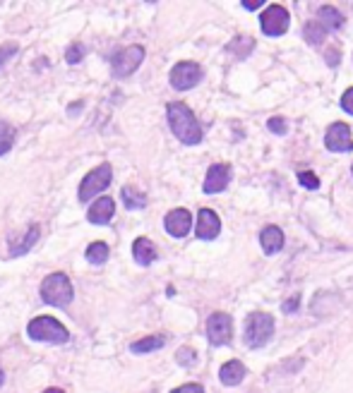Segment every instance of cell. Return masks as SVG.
Returning <instances> with one entry per match:
<instances>
[{"instance_id": "32", "label": "cell", "mask_w": 353, "mask_h": 393, "mask_svg": "<svg viewBox=\"0 0 353 393\" xmlns=\"http://www.w3.org/2000/svg\"><path fill=\"white\" fill-rule=\"evenodd\" d=\"M171 393H205V389H202L200 384H185V386H178V389Z\"/></svg>"}, {"instance_id": "29", "label": "cell", "mask_w": 353, "mask_h": 393, "mask_svg": "<svg viewBox=\"0 0 353 393\" xmlns=\"http://www.w3.org/2000/svg\"><path fill=\"white\" fill-rule=\"evenodd\" d=\"M15 53H17V46L15 43H3V46H0V70L5 68V63H8Z\"/></svg>"}, {"instance_id": "6", "label": "cell", "mask_w": 353, "mask_h": 393, "mask_svg": "<svg viewBox=\"0 0 353 393\" xmlns=\"http://www.w3.org/2000/svg\"><path fill=\"white\" fill-rule=\"evenodd\" d=\"M231 336H233V319L231 314L226 312H214L212 317L207 319V338L212 345H226L231 343Z\"/></svg>"}, {"instance_id": "5", "label": "cell", "mask_w": 353, "mask_h": 393, "mask_svg": "<svg viewBox=\"0 0 353 393\" xmlns=\"http://www.w3.org/2000/svg\"><path fill=\"white\" fill-rule=\"evenodd\" d=\"M111 180H113V170H111L108 163H101V166H96L91 173L84 175V180L80 182V201H89L91 197L101 194L103 189L111 185Z\"/></svg>"}, {"instance_id": "25", "label": "cell", "mask_w": 353, "mask_h": 393, "mask_svg": "<svg viewBox=\"0 0 353 393\" xmlns=\"http://www.w3.org/2000/svg\"><path fill=\"white\" fill-rule=\"evenodd\" d=\"M303 36H305V41L312 43V46H317V43H322L324 41V36H327V29L322 27L319 22H310L308 27L303 29Z\"/></svg>"}, {"instance_id": "20", "label": "cell", "mask_w": 353, "mask_h": 393, "mask_svg": "<svg viewBox=\"0 0 353 393\" xmlns=\"http://www.w3.org/2000/svg\"><path fill=\"white\" fill-rule=\"evenodd\" d=\"M166 345V336H147L142 340H135L133 345H130V350L137 352V355H145V352H154Z\"/></svg>"}, {"instance_id": "8", "label": "cell", "mask_w": 353, "mask_h": 393, "mask_svg": "<svg viewBox=\"0 0 353 393\" xmlns=\"http://www.w3.org/2000/svg\"><path fill=\"white\" fill-rule=\"evenodd\" d=\"M145 61V48L142 46H128V48L118 51L113 56V75L116 77H130L133 72L140 68Z\"/></svg>"}, {"instance_id": "28", "label": "cell", "mask_w": 353, "mask_h": 393, "mask_svg": "<svg viewBox=\"0 0 353 393\" xmlns=\"http://www.w3.org/2000/svg\"><path fill=\"white\" fill-rule=\"evenodd\" d=\"M298 180L305 189H317L319 187V178L312 173V170H303V173H298Z\"/></svg>"}, {"instance_id": "19", "label": "cell", "mask_w": 353, "mask_h": 393, "mask_svg": "<svg viewBox=\"0 0 353 393\" xmlns=\"http://www.w3.org/2000/svg\"><path fill=\"white\" fill-rule=\"evenodd\" d=\"M39 233H41V228L39 226H31L27 233H24V238L19 242H12L10 245V254L12 257H22V254H27L31 247H34V242L39 240Z\"/></svg>"}, {"instance_id": "7", "label": "cell", "mask_w": 353, "mask_h": 393, "mask_svg": "<svg viewBox=\"0 0 353 393\" xmlns=\"http://www.w3.org/2000/svg\"><path fill=\"white\" fill-rule=\"evenodd\" d=\"M289 22H291V15L286 8L281 5H270L262 15H260V27L267 36H281L289 31Z\"/></svg>"}, {"instance_id": "9", "label": "cell", "mask_w": 353, "mask_h": 393, "mask_svg": "<svg viewBox=\"0 0 353 393\" xmlns=\"http://www.w3.org/2000/svg\"><path fill=\"white\" fill-rule=\"evenodd\" d=\"M202 80V68L198 63L183 61L178 65H173L171 70V87L178 91H188L193 87H198V82Z\"/></svg>"}, {"instance_id": "16", "label": "cell", "mask_w": 353, "mask_h": 393, "mask_svg": "<svg viewBox=\"0 0 353 393\" xmlns=\"http://www.w3.org/2000/svg\"><path fill=\"white\" fill-rule=\"evenodd\" d=\"M260 245L267 254H277L284 247V233L277 226H267L262 233H260Z\"/></svg>"}, {"instance_id": "4", "label": "cell", "mask_w": 353, "mask_h": 393, "mask_svg": "<svg viewBox=\"0 0 353 393\" xmlns=\"http://www.w3.org/2000/svg\"><path fill=\"white\" fill-rule=\"evenodd\" d=\"M27 333H29L31 340H44V343H56V345L68 343V340H70L68 329H65V326L58 322V319H53V317H36V319H31L29 326H27Z\"/></svg>"}, {"instance_id": "22", "label": "cell", "mask_w": 353, "mask_h": 393, "mask_svg": "<svg viewBox=\"0 0 353 393\" xmlns=\"http://www.w3.org/2000/svg\"><path fill=\"white\" fill-rule=\"evenodd\" d=\"M15 137H17L15 127H12L10 122L0 120V156H5L12 147H15Z\"/></svg>"}, {"instance_id": "31", "label": "cell", "mask_w": 353, "mask_h": 393, "mask_svg": "<svg viewBox=\"0 0 353 393\" xmlns=\"http://www.w3.org/2000/svg\"><path fill=\"white\" fill-rule=\"evenodd\" d=\"M342 108H344L349 115H353V87L344 91V96H342Z\"/></svg>"}, {"instance_id": "15", "label": "cell", "mask_w": 353, "mask_h": 393, "mask_svg": "<svg viewBox=\"0 0 353 393\" xmlns=\"http://www.w3.org/2000/svg\"><path fill=\"white\" fill-rule=\"evenodd\" d=\"M133 257H135V261L140 266H149V264H154V261H156L159 252H156L154 242L149 238H137L133 242Z\"/></svg>"}, {"instance_id": "13", "label": "cell", "mask_w": 353, "mask_h": 393, "mask_svg": "<svg viewBox=\"0 0 353 393\" xmlns=\"http://www.w3.org/2000/svg\"><path fill=\"white\" fill-rule=\"evenodd\" d=\"M113 214H116V201L111 199V197H99V199H96L94 204L89 206L87 219L94 226H106V224H111Z\"/></svg>"}, {"instance_id": "27", "label": "cell", "mask_w": 353, "mask_h": 393, "mask_svg": "<svg viewBox=\"0 0 353 393\" xmlns=\"http://www.w3.org/2000/svg\"><path fill=\"white\" fill-rule=\"evenodd\" d=\"M175 360H178V365H183V367H193L195 362H198V352H195L193 348H180Z\"/></svg>"}, {"instance_id": "11", "label": "cell", "mask_w": 353, "mask_h": 393, "mask_svg": "<svg viewBox=\"0 0 353 393\" xmlns=\"http://www.w3.org/2000/svg\"><path fill=\"white\" fill-rule=\"evenodd\" d=\"M163 226H166V231L171 233L173 238H185L193 228V214L188 211V209H173V211L166 214Z\"/></svg>"}, {"instance_id": "14", "label": "cell", "mask_w": 353, "mask_h": 393, "mask_svg": "<svg viewBox=\"0 0 353 393\" xmlns=\"http://www.w3.org/2000/svg\"><path fill=\"white\" fill-rule=\"evenodd\" d=\"M221 231V221L212 209H200L198 214V238L200 240H214Z\"/></svg>"}, {"instance_id": "35", "label": "cell", "mask_w": 353, "mask_h": 393, "mask_svg": "<svg viewBox=\"0 0 353 393\" xmlns=\"http://www.w3.org/2000/svg\"><path fill=\"white\" fill-rule=\"evenodd\" d=\"M44 393H65V391H61V389H46Z\"/></svg>"}, {"instance_id": "12", "label": "cell", "mask_w": 353, "mask_h": 393, "mask_svg": "<svg viewBox=\"0 0 353 393\" xmlns=\"http://www.w3.org/2000/svg\"><path fill=\"white\" fill-rule=\"evenodd\" d=\"M228 182H231V168L226 166V163H217V166H212L207 170V178H205V194H217V192H224L228 187Z\"/></svg>"}, {"instance_id": "33", "label": "cell", "mask_w": 353, "mask_h": 393, "mask_svg": "<svg viewBox=\"0 0 353 393\" xmlns=\"http://www.w3.org/2000/svg\"><path fill=\"white\" fill-rule=\"evenodd\" d=\"M262 3L265 0H243V8L245 10H260L262 8Z\"/></svg>"}, {"instance_id": "3", "label": "cell", "mask_w": 353, "mask_h": 393, "mask_svg": "<svg viewBox=\"0 0 353 393\" xmlns=\"http://www.w3.org/2000/svg\"><path fill=\"white\" fill-rule=\"evenodd\" d=\"M75 298V290H73V283L65 273H51V276L44 278L41 283V300L46 305H53V307H68L73 303Z\"/></svg>"}, {"instance_id": "36", "label": "cell", "mask_w": 353, "mask_h": 393, "mask_svg": "<svg viewBox=\"0 0 353 393\" xmlns=\"http://www.w3.org/2000/svg\"><path fill=\"white\" fill-rule=\"evenodd\" d=\"M3 382H5V372L0 370V386H3Z\"/></svg>"}, {"instance_id": "2", "label": "cell", "mask_w": 353, "mask_h": 393, "mask_svg": "<svg viewBox=\"0 0 353 393\" xmlns=\"http://www.w3.org/2000/svg\"><path fill=\"white\" fill-rule=\"evenodd\" d=\"M274 336V317L267 312H252L245 319V345L247 348H265Z\"/></svg>"}, {"instance_id": "24", "label": "cell", "mask_w": 353, "mask_h": 393, "mask_svg": "<svg viewBox=\"0 0 353 393\" xmlns=\"http://www.w3.org/2000/svg\"><path fill=\"white\" fill-rule=\"evenodd\" d=\"M108 254H111V250H108L106 242H91V245L87 247V259L91 261V264H96V266L106 264Z\"/></svg>"}, {"instance_id": "10", "label": "cell", "mask_w": 353, "mask_h": 393, "mask_svg": "<svg viewBox=\"0 0 353 393\" xmlns=\"http://www.w3.org/2000/svg\"><path fill=\"white\" fill-rule=\"evenodd\" d=\"M324 147L329 149V152H353L351 127L346 125V122H334V125L327 130Z\"/></svg>"}, {"instance_id": "30", "label": "cell", "mask_w": 353, "mask_h": 393, "mask_svg": "<svg viewBox=\"0 0 353 393\" xmlns=\"http://www.w3.org/2000/svg\"><path fill=\"white\" fill-rule=\"evenodd\" d=\"M267 127H270L274 135H286V130H289L284 117H272V120L267 122Z\"/></svg>"}, {"instance_id": "23", "label": "cell", "mask_w": 353, "mask_h": 393, "mask_svg": "<svg viewBox=\"0 0 353 393\" xmlns=\"http://www.w3.org/2000/svg\"><path fill=\"white\" fill-rule=\"evenodd\" d=\"M255 48V41L250 36H238V38H233L231 43H228V53H235V58H247L250 56V51Z\"/></svg>"}, {"instance_id": "18", "label": "cell", "mask_w": 353, "mask_h": 393, "mask_svg": "<svg viewBox=\"0 0 353 393\" xmlns=\"http://www.w3.org/2000/svg\"><path fill=\"white\" fill-rule=\"evenodd\" d=\"M317 22L322 24L327 31H332V29H342L346 19L337 8H332V5H322V8L317 10Z\"/></svg>"}, {"instance_id": "1", "label": "cell", "mask_w": 353, "mask_h": 393, "mask_svg": "<svg viewBox=\"0 0 353 393\" xmlns=\"http://www.w3.org/2000/svg\"><path fill=\"white\" fill-rule=\"evenodd\" d=\"M166 115H168L171 132L178 137L183 144H200L202 142V127H200L195 113L185 106V103H180V101L168 103Z\"/></svg>"}, {"instance_id": "34", "label": "cell", "mask_w": 353, "mask_h": 393, "mask_svg": "<svg viewBox=\"0 0 353 393\" xmlns=\"http://www.w3.org/2000/svg\"><path fill=\"white\" fill-rule=\"evenodd\" d=\"M298 295H296V298H293V300H289V303H286L284 305V312H296V307H298Z\"/></svg>"}, {"instance_id": "17", "label": "cell", "mask_w": 353, "mask_h": 393, "mask_svg": "<svg viewBox=\"0 0 353 393\" xmlns=\"http://www.w3.org/2000/svg\"><path fill=\"white\" fill-rule=\"evenodd\" d=\"M219 379L224 386H238L245 379V367L238 360H228V362L219 370Z\"/></svg>"}, {"instance_id": "26", "label": "cell", "mask_w": 353, "mask_h": 393, "mask_svg": "<svg viewBox=\"0 0 353 393\" xmlns=\"http://www.w3.org/2000/svg\"><path fill=\"white\" fill-rule=\"evenodd\" d=\"M82 58H84V46L82 43H73L68 51H65V61H68L70 65L82 63Z\"/></svg>"}, {"instance_id": "21", "label": "cell", "mask_w": 353, "mask_h": 393, "mask_svg": "<svg viewBox=\"0 0 353 393\" xmlns=\"http://www.w3.org/2000/svg\"><path fill=\"white\" fill-rule=\"evenodd\" d=\"M123 204H126L128 209H142V206H147V197L140 192V189H135V187H130L126 185L123 187Z\"/></svg>"}]
</instances>
